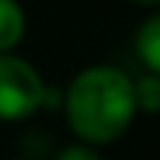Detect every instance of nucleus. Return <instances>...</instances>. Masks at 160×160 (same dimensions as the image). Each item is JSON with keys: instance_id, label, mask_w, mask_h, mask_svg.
Returning a JSON list of instances; mask_svg holds the SVG:
<instances>
[{"instance_id": "obj_7", "label": "nucleus", "mask_w": 160, "mask_h": 160, "mask_svg": "<svg viewBox=\"0 0 160 160\" xmlns=\"http://www.w3.org/2000/svg\"><path fill=\"white\" fill-rule=\"evenodd\" d=\"M133 3H139V6H160V0H133Z\"/></svg>"}, {"instance_id": "obj_6", "label": "nucleus", "mask_w": 160, "mask_h": 160, "mask_svg": "<svg viewBox=\"0 0 160 160\" xmlns=\"http://www.w3.org/2000/svg\"><path fill=\"white\" fill-rule=\"evenodd\" d=\"M54 160H103L97 151V145H88V142H72V145H63L61 151L54 154Z\"/></svg>"}, {"instance_id": "obj_1", "label": "nucleus", "mask_w": 160, "mask_h": 160, "mask_svg": "<svg viewBox=\"0 0 160 160\" xmlns=\"http://www.w3.org/2000/svg\"><path fill=\"white\" fill-rule=\"evenodd\" d=\"M63 118L79 142L109 145L130 130L136 118L133 79L121 67L94 63L72 76L61 97Z\"/></svg>"}, {"instance_id": "obj_2", "label": "nucleus", "mask_w": 160, "mask_h": 160, "mask_svg": "<svg viewBox=\"0 0 160 160\" xmlns=\"http://www.w3.org/2000/svg\"><path fill=\"white\" fill-rule=\"evenodd\" d=\"M48 106V88L33 63L15 52H0V121H24Z\"/></svg>"}, {"instance_id": "obj_5", "label": "nucleus", "mask_w": 160, "mask_h": 160, "mask_svg": "<svg viewBox=\"0 0 160 160\" xmlns=\"http://www.w3.org/2000/svg\"><path fill=\"white\" fill-rule=\"evenodd\" d=\"M133 94H136V109L157 115L160 112V76L145 70L139 79H133Z\"/></svg>"}, {"instance_id": "obj_4", "label": "nucleus", "mask_w": 160, "mask_h": 160, "mask_svg": "<svg viewBox=\"0 0 160 160\" xmlns=\"http://www.w3.org/2000/svg\"><path fill=\"white\" fill-rule=\"evenodd\" d=\"M27 33V15L18 0H0V52H15Z\"/></svg>"}, {"instance_id": "obj_3", "label": "nucleus", "mask_w": 160, "mask_h": 160, "mask_svg": "<svg viewBox=\"0 0 160 160\" xmlns=\"http://www.w3.org/2000/svg\"><path fill=\"white\" fill-rule=\"evenodd\" d=\"M133 45H136V58L142 61V67L148 72H157L160 76V12L148 15L139 24Z\"/></svg>"}]
</instances>
